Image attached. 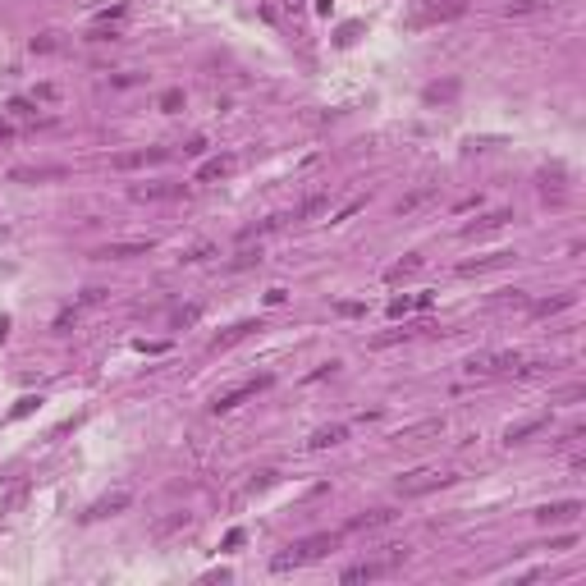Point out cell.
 Returning a JSON list of instances; mask_svg holds the SVG:
<instances>
[{
    "instance_id": "cell-1",
    "label": "cell",
    "mask_w": 586,
    "mask_h": 586,
    "mask_svg": "<svg viewBox=\"0 0 586 586\" xmlns=\"http://www.w3.org/2000/svg\"><path fill=\"white\" fill-rule=\"evenodd\" d=\"M335 545H339V532L307 536V541L289 545L285 554H275V563H270V568H275V573H289V568H302V563H316V559H326V554L335 550Z\"/></svg>"
},
{
    "instance_id": "cell-2",
    "label": "cell",
    "mask_w": 586,
    "mask_h": 586,
    "mask_svg": "<svg viewBox=\"0 0 586 586\" xmlns=\"http://www.w3.org/2000/svg\"><path fill=\"white\" fill-rule=\"evenodd\" d=\"M454 481L449 467H417V472L398 476V495H426V490H440V486Z\"/></svg>"
},
{
    "instance_id": "cell-3",
    "label": "cell",
    "mask_w": 586,
    "mask_h": 586,
    "mask_svg": "<svg viewBox=\"0 0 586 586\" xmlns=\"http://www.w3.org/2000/svg\"><path fill=\"white\" fill-rule=\"evenodd\" d=\"M517 367H522V353H509V348L467 357V376H495V371H517Z\"/></svg>"
},
{
    "instance_id": "cell-4",
    "label": "cell",
    "mask_w": 586,
    "mask_h": 586,
    "mask_svg": "<svg viewBox=\"0 0 586 586\" xmlns=\"http://www.w3.org/2000/svg\"><path fill=\"white\" fill-rule=\"evenodd\" d=\"M156 248V239H124V243H105L96 257L101 261H129V257H146Z\"/></svg>"
},
{
    "instance_id": "cell-5",
    "label": "cell",
    "mask_w": 586,
    "mask_h": 586,
    "mask_svg": "<svg viewBox=\"0 0 586 586\" xmlns=\"http://www.w3.org/2000/svg\"><path fill=\"white\" fill-rule=\"evenodd\" d=\"M165 156H170V151H165V146H151V151H146V146H142V151H120V156H115V170H142V165H161L165 161Z\"/></svg>"
},
{
    "instance_id": "cell-6",
    "label": "cell",
    "mask_w": 586,
    "mask_h": 586,
    "mask_svg": "<svg viewBox=\"0 0 586 586\" xmlns=\"http://www.w3.org/2000/svg\"><path fill=\"white\" fill-rule=\"evenodd\" d=\"M266 385H270V376H257V380H248V385H239V389H229V394H220L211 408H216V413H234V408H239L243 398H252L257 389H266Z\"/></svg>"
},
{
    "instance_id": "cell-7",
    "label": "cell",
    "mask_w": 586,
    "mask_h": 586,
    "mask_svg": "<svg viewBox=\"0 0 586 586\" xmlns=\"http://www.w3.org/2000/svg\"><path fill=\"white\" fill-rule=\"evenodd\" d=\"M431 435H444V417H426V422H417V426H403L394 440L398 444H422V440H431Z\"/></svg>"
},
{
    "instance_id": "cell-8",
    "label": "cell",
    "mask_w": 586,
    "mask_h": 586,
    "mask_svg": "<svg viewBox=\"0 0 586 586\" xmlns=\"http://www.w3.org/2000/svg\"><path fill=\"white\" fill-rule=\"evenodd\" d=\"M578 513H582V504H578V500H559V504H545V509H536V522L559 527V522H573Z\"/></svg>"
},
{
    "instance_id": "cell-9",
    "label": "cell",
    "mask_w": 586,
    "mask_h": 586,
    "mask_svg": "<svg viewBox=\"0 0 586 586\" xmlns=\"http://www.w3.org/2000/svg\"><path fill=\"white\" fill-rule=\"evenodd\" d=\"M133 504V490H110V495H101V500L87 509V517H110V513H124Z\"/></svg>"
},
{
    "instance_id": "cell-10",
    "label": "cell",
    "mask_w": 586,
    "mask_h": 586,
    "mask_svg": "<svg viewBox=\"0 0 586 586\" xmlns=\"http://www.w3.org/2000/svg\"><path fill=\"white\" fill-rule=\"evenodd\" d=\"M239 170V156H211L207 165L197 170V183H216V179H229Z\"/></svg>"
},
{
    "instance_id": "cell-11",
    "label": "cell",
    "mask_w": 586,
    "mask_h": 586,
    "mask_svg": "<svg viewBox=\"0 0 586 586\" xmlns=\"http://www.w3.org/2000/svg\"><path fill=\"white\" fill-rule=\"evenodd\" d=\"M467 9V0H426V14H417L413 23H431V18H458Z\"/></svg>"
},
{
    "instance_id": "cell-12",
    "label": "cell",
    "mask_w": 586,
    "mask_h": 586,
    "mask_svg": "<svg viewBox=\"0 0 586 586\" xmlns=\"http://www.w3.org/2000/svg\"><path fill=\"white\" fill-rule=\"evenodd\" d=\"M133 197L138 202H170V197H183V183H138Z\"/></svg>"
},
{
    "instance_id": "cell-13",
    "label": "cell",
    "mask_w": 586,
    "mask_h": 586,
    "mask_svg": "<svg viewBox=\"0 0 586 586\" xmlns=\"http://www.w3.org/2000/svg\"><path fill=\"white\" fill-rule=\"evenodd\" d=\"M64 165H37V170H9V179L14 183H42V179H64Z\"/></svg>"
},
{
    "instance_id": "cell-14",
    "label": "cell",
    "mask_w": 586,
    "mask_h": 586,
    "mask_svg": "<svg viewBox=\"0 0 586 586\" xmlns=\"http://www.w3.org/2000/svg\"><path fill=\"white\" fill-rule=\"evenodd\" d=\"M389 568H394V563H353V568H344L339 582H376V578H385Z\"/></svg>"
},
{
    "instance_id": "cell-15",
    "label": "cell",
    "mask_w": 586,
    "mask_h": 586,
    "mask_svg": "<svg viewBox=\"0 0 586 586\" xmlns=\"http://www.w3.org/2000/svg\"><path fill=\"white\" fill-rule=\"evenodd\" d=\"M513 220V211H490V216H481L476 224H467L463 239H476V234H490V229H504V224Z\"/></svg>"
},
{
    "instance_id": "cell-16",
    "label": "cell",
    "mask_w": 586,
    "mask_h": 586,
    "mask_svg": "<svg viewBox=\"0 0 586 586\" xmlns=\"http://www.w3.org/2000/svg\"><path fill=\"white\" fill-rule=\"evenodd\" d=\"M252 330H257V321H239V326H229L224 335L211 339V353H220V348H229V344H239V339H248Z\"/></svg>"
},
{
    "instance_id": "cell-17",
    "label": "cell",
    "mask_w": 586,
    "mask_h": 586,
    "mask_svg": "<svg viewBox=\"0 0 586 586\" xmlns=\"http://www.w3.org/2000/svg\"><path fill=\"white\" fill-rule=\"evenodd\" d=\"M545 426H550V417H527V422L509 426V431H504V440H509V444H517V440H532L536 431H545Z\"/></svg>"
},
{
    "instance_id": "cell-18",
    "label": "cell",
    "mask_w": 586,
    "mask_h": 586,
    "mask_svg": "<svg viewBox=\"0 0 586 586\" xmlns=\"http://www.w3.org/2000/svg\"><path fill=\"white\" fill-rule=\"evenodd\" d=\"M458 92H463V87H458L454 78H449V83H431V87H426L422 96H426V105H440V101L449 105V101H458Z\"/></svg>"
},
{
    "instance_id": "cell-19",
    "label": "cell",
    "mask_w": 586,
    "mask_h": 586,
    "mask_svg": "<svg viewBox=\"0 0 586 586\" xmlns=\"http://www.w3.org/2000/svg\"><path fill=\"white\" fill-rule=\"evenodd\" d=\"M344 440H348V426H321V431L311 435L307 444H311V449H330V444H344Z\"/></svg>"
},
{
    "instance_id": "cell-20",
    "label": "cell",
    "mask_w": 586,
    "mask_h": 586,
    "mask_svg": "<svg viewBox=\"0 0 586 586\" xmlns=\"http://www.w3.org/2000/svg\"><path fill=\"white\" fill-rule=\"evenodd\" d=\"M513 252H490V257H476V261H463L458 266V275H476V270H490V266H504Z\"/></svg>"
},
{
    "instance_id": "cell-21",
    "label": "cell",
    "mask_w": 586,
    "mask_h": 586,
    "mask_svg": "<svg viewBox=\"0 0 586 586\" xmlns=\"http://www.w3.org/2000/svg\"><path fill=\"white\" fill-rule=\"evenodd\" d=\"M385 522H394V509H371L362 517H353V532H371V527H385Z\"/></svg>"
},
{
    "instance_id": "cell-22",
    "label": "cell",
    "mask_w": 586,
    "mask_h": 586,
    "mask_svg": "<svg viewBox=\"0 0 586 586\" xmlns=\"http://www.w3.org/2000/svg\"><path fill=\"white\" fill-rule=\"evenodd\" d=\"M321 211H330V193H311V197L298 207V220H316Z\"/></svg>"
},
{
    "instance_id": "cell-23",
    "label": "cell",
    "mask_w": 586,
    "mask_h": 586,
    "mask_svg": "<svg viewBox=\"0 0 586 586\" xmlns=\"http://www.w3.org/2000/svg\"><path fill=\"white\" fill-rule=\"evenodd\" d=\"M417 266H422V257H417V252H408L403 261H394V266L385 270V280H389V285H398V280H403V275H413Z\"/></svg>"
},
{
    "instance_id": "cell-24",
    "label": "cell",
    "mask_w": 586,
    "mask_h": 586,
    "mask_svg": "<svg viewBox=\"0 0 586 586\" xmlns=\"http://www.w3.org/2000/svg\"><path fill=\"white\" fill-rule=\"evenodd\" d=\"M527 307H532L536 316H554V311L573 307V293H559V298H545V302H527Z\"/></svg>"
},
{
    "instance_id": "cell-25",
    "label": "cell",
    "mask_w": 586,
    "mask_h": 586,
    "mask_svg": "<svg viewBox=\"0 0 586 586\" xmlns=\"http://www.w3.org/2000/svg\"><path fill=\"white\" fill-rule=\"evenodd\" d=\"M435 197V188H417V193H408L403 202H398V216H408V211H417L422 202H431Z\"/></svg>"
},
{
    "instance_id": "cell-26",
    "label": "cell",
    "mask_w": 586,
    "mask_h": 586,
    "mask_svg": "<svg viewBox=\"0 0 586 586\" xmlns=\"http://www.w3.org/2000/svg\"><path fill=\"white\" fill-rule=\"evenodd\" d=\"M161 110L165 115H179L183 110V87H165V92H161Z\"/></svg>"
},
{
    "instance_id": "cell-27",
    "label": "cell",
    "mask_w": 586,
    "mask_h": 586,
    "mask_svg": "<svg viewBox=\"0 0 586 586\" xmlns=\"http://www.w3.org/2000/svg\"><path fill=\"white\" fill-rule=\"evenodd\" d=\"M33 51H37V55L60 51V33H42V37H33Z\"/></svg>"
},
{
    "instance_id": "cell-28",
    "label": "cell",
    "mask_w": 586,
    "mask_h": 586,
    "mask_svg": "<svg viewBox=\"0 0 586 586\" xmlns=\"http://www.w3.org/2000/svg\"><path fill=\"white\" fill-rule=\"evenodd\" d=\"M37 403H42V398H37V394H23V398H18V403H14V413H9V417H14V422H18V417H28V413H33Z\"/></svg>"
},
{
    "instance_id": "cell-29",
    "label": "cell",
    "mask_w": 586,
    "mask_h": 586,
    "mask_svg": "<svg viewBox=\"0 0 586 586\" xmlns=\"http://www.w3.org/2000/svg\"><path fill=\"white\" fill-rule=\"evenodd\" d=\"M257 261H261V248H257V252L248 248V252H239V257H234V270H243V266H257Z\"/></svg>"
},
{
    "instance_id": "cell-30",
    "label": "cell",
    "mask_w": 586,
    "mask_h": 586,
    "mask_svg": "<svg viewBox=\"0 0 586 586\" xmlns=\"http://www.w3.org/2000/svg\"><path fill=\"white\" fill-rule=\"evenodd\" d=\"M413 307H417L413 298H394V302H389V316H408V311H413Z\"/></svg>"
},
{
    "instance_id": "cell-31",
    "label": "cell",
    "mask_w": 586,
    "mask_h": 586,
    "mask_svg": "<svg viewBox=\"0 0 586 586\" xmlns=\"http://www.w3.org/2000/svg\"><path fill=\"white\" fill-rule=\"evenodd\" d=\"M280 481V472H257L252 476V490H266V486H275Z\"/></svg>"
},
{
    "instance_id": "cell-32",
    "label": "cell",
    "mask_w": 586,
    "mask_h": 586,
    "mask_svg": "<svg viewBox=\"0 0 586 586\" xmlns=\"http://www.w3.org/2000/svg\"><path fill=\"white\" fill-rule=\"evenodd\" d=\"M500 302H504V307H509V302H513V307H527V293H522V289H504Z\"/></svg>"
},
{
    "instance_id": "cell-33",
    "label": "cell",
    "mask_w": 586,
    "mask_h": 586,
    "mask_svg": "<svg viewBox=\"0 0 586 586\" xmlns=\"http://www.w3.org/2000/svg\"><path fill=\"white\" fill-rule=\"evenodd\" d=\"M357 211H367V197H353V202H348V207H344V211H339V216H335V220H348V216H357Z\"/></svg>"
},
{
    "instance_id": "cell-34",
    "label": "cell",
    "mask_w": 586,
    "mask_h": 586,
    "mask_svg": "<svg viewBox=\"0 0 586 586\" xmlns=\"http://www.w3.org/2000/svg\"><path fill=\"white\" fill-rule=\"evenodd\" d=\"M398 339H408V330H389V335L371 339V344H376V348H385V344H398Z\"/></svg>"
},
{
    "instance_id": "cell-35",
    "label": "cell",
    "mask_w": 586,
    "mask_h": 586,
    "mask_svg": "<svg viewBox=\"0 0 586 586\" xmlns=\"http://www.w3.org/2000/svg\"><path fill=\"white\" fill-rule=\"evenodd\" d=\"M207 257H216V248H211V243H202V248H193L183 261H207Z\"/></svg>"
},
{
    "instance_id": "cell-36",
    "label": "cell",
    "mask_w": 586,
    "mask_h": 586,
    "mask_svg": "<svg viewBox=\"0 0 586 586\" xmlns=\"http://www.w3.org/2000/svg\"><path fill=\"white\" fill-rule=\"evenodd\" d=\"M55 96H60V87H51V83L37 87V101H55Z\"/></svg>"
},
{
    "instance_id": "cell-37",
    "label": "cell",
    "mask_w": 586,
    "mask_h": 586,
    "mask_svg": "<svg viewBox=\"0 0 586 586\" xmlns=\"http://www.w3.org/2000/svg\"><path fill=\"white\" fill-rule=\"evenodd\" d=\"M9 110H14V115H33V101H23V96H14V101H9Z\"/></svg>"
},
{
    "instance_id": "cell-38",
    "label": "cell",
    "mask_w": 586,
    "mask_h": 586,
    "mask_svg": "<svg viewBox=\"0 0 586 586\" xmlns=\"http://www.w3.org/2000/svg\"><path fill=\"white\" fill-rule=\"evenodd\" d=\"M183 151H188V156H202V151H207V138H193L188 146H183Z\"/></svg>"
},
{
    "instance_id": "cell-39",
    "label": "cell",
    "mask_w": 586,
    "mask_h": 586,
    "mask_svg": "<svg viewBox=\"0 0 586 586\" xmlns=\"http://www.w3.org/2000/svg\"><path fill=\"white\" fill-rule=\"evenodd\" d=\"M0 138H9V124L5 120H0Z\"/></svg>"
}]
</instances>
